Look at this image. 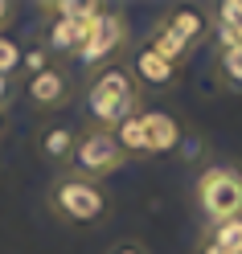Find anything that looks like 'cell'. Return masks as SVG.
Returning <instances> with one entry per match:
<instances>
[{
	"label": "cell",
	"instance_id": "cell-1",
	"mask_svg": "<svg viewBox=\"0 0 242 254\" xmlns=\"http://www.w3.org/2000/svg\"><path fill=\"white\" fill-rule=\"evenodd\" d=\"M50 205L62 221L70 226H99L111 209V197L99 181H86L78 172H62V177L50 185Z\"/></svg>",
	"mask_w": 242,
	"mask_h": 254
},
{
	"label": "cell",
	"instance_id": "cell-2",
	"mask_svg": "<svg viewBox=\"0 0 242 254\" xmlns=\"http://www.w3.org/2000/svg\"><path fill=\"white\" fill-rule=\"evenodd\" d=\"M136 103H140L136 78H132V70H119V66L103 70L86 90V111H90L94 127H103V131H115L127 115H136Z\"/></svg>",
	"mask_w": 242,
	"mask_h": 254
},
{
	"label": "cell",
	"instance_id": "cell-3",
	"mask_svg": "<svg viewBox=\"0 0 242 254\" xmlns=\"http://www.w3.org/2000/svg\"><path fill=\"white\" fill-rule=\"evenodd\" d=\"M197 205L209 226L242 217V172L230 164H214L197 177Z\"/></svg>",
	"mask_w": 242,
	"mask_h": 254
},
{
	"label": "cell",
	"instance_id": "cell-4",
	"mask_svg": "<svg viewBox=\"0 0 242 254\" xmlns=\"http://www.w3.org/2000/svg\"><path fill=\"white\" fill-rule=\"evenodd\" d=\"M123 160H127V152L119 148L115 131H103V127L82 131V135H78V144H74V156H70V164L78 168V177H86V181L111 177Z\"/></svg>",
	"mask_w": 242,
	"mask_h": 254
},
{
	"label": "cell",
	"instance_id": "cell-5",
	"mask_svg": "<svg viewBox=\"0 0 242 254\" xmlns=\"http://www.w3.org/2000/svg\"><path fill=\"white\" fill-rule=\"evenodd\" d=\"M123 33H127L123 17H119V12H111V8H103L99 17H94V25H90V37H86V45L78 50V62L94 66V62L111 58V54H115L119 45H123Z\"/></svg>",
	"mask_w": 242,
	"mask_h": 254
},
{
	"label": "cell",
	"instance_id": "cell-6",
	"mask_svg": "<svg viewBox=\"0 0 242 254\" xmlns=\"http://www.w3.org/2000/svg\"><path fill=\"white\" fill-rule=\"evenodd\" d=\"M90 25H94V17H50V29H45V50L50 54H74L78 58V50L86 45V37H90Z\"/></svg>",
	"mask_w": 242,
	"mask_h": 254
},
{
	"label": "cell",
	"instance_id": "cell-7",
	"mask_svg": "<svg viewBox=\"0 0 242 254\" xmlns=\"http://www.w3.org/2000/svg\"><path fill=\"white\" fill-rule=\"evenodd\" d=\"M25 94H29V103H33V107L58 111V107H66V99H70V78L62 74L58 66H50V70H41V74H33L25 82Z\"/></svg>",
	"mask_w": 242,
	"mask_h": 254
},
{
	"label": "cell",
	"instance_id": "cell-8",
	"mask_svg": "<svg viewBox=\"0 0 242 254\" xmlns=\"http://www.w3.org/2000/svg\"><path fill=\"white\" fill-rule=\"evenodd\" d=\"M144 119V139H148V156H160V152H176L181 148V123H176L168 111H140Z\"/></svg>",
	"mask_w": 242,
	"mask_h": 254
},
{
	"label": "cell",
	"instance_id": "cell-9",
	"mask_svg": "<svg viewBox=\"0 0 242 254\" xmlns=\"http://www.w3.org/2000/svg\"><path fill=\"white\" fill-rule=\"evenodd\" d=\"M74 144H78V131L70 123H45L41 131H37V148H41V156L50 164H70V156H74Z\"/></svg>",
	"mask_w": 242,
	"mask_h": 254
},
{
	"label": "cell",
	"instance_id": "cell-10",
	"mask_svg": "<svg viewBox=\"0 0 242 254\" xmlns=\"http://www.w3.org/2000/svg\"><path fill=\"white\" fill-rule=\"evenodd\" d=\"M132 78L144 86H172L176 82V66H168L160 54H152L148 45H140L136 58H132Z\"/></svg>",
	"mask_w": 242,
	"mask_h": 254
},
{
	"label": "cell",
	"instance_id": "cell-11",
	"mask_svg": "<svg viewBox=\"0 0 242 254\" xmlns=\"http://www.w3.org/2000/svg\"><path fill=\"white\" fill-rule=\"evenodd\" d=\"M160 25H164L172 37H181L185 45H193V41H197V37L205 33V17H201L197 8H172V12H168V17L160 21Z\"/></svg>",
	"mask_w": 242,
	"mask_h": 254
},
{
	"label": "cell",
	"instance_id": "cell-12",
	"mask_svg": "<svg viewBox=\"0 0 242 254\" xmlns=\"http://www.w3.org/2000/svg\"><path fill=\"white\" fill-rule=\"evenodd\" d=\"M148 50H152V54H160V58L168 62V66H181V62L189 58L193 45H185L181 37H172L164 25H156V29H152V37H148Z\"/></svg>",
	"mask_w": 242,
	"mask_h": 254
},
{
	"label": "cell",
	"instance_id": "cell-13",
	"mask_svg": "<svg viewBox=\"0 0 242 254\" xmlns=\"http://www.w3.org/2000/svg\"><path fill=\"white\" fill-rule=\"evenodd\" d=\"M115 139H119V148L127 156H148V139H144V119H140V111L136 115H127L119 127H115Z\"/></svg>",
	"mask_w": 242,
	"mask_h": 254
},
{
	"label": "cell",
	"instance_id": "cell-14",
	"mask_svg": "<svg viewBox=\"0 0 242 254\" xmlns=\"http://www.w3.org/2000/svg\"><path fill=\"white\" fill-rule=\"evenodd\" d=\"M209 242L226 254H242V217H230L222 226H209Z\"/></svg>",
	"mask_w": 242,
	"mask_h": 254
},
{
	"label": "cell",
	"instance_id": "cell-15",
	"mask_svg": "<svg viewBox=\"0 0 242 254\" xmlns=\"http://www.w3.org/2000/svg\"><path fill=\"white\" fill-rule=\"evenodd\" d=\"M218 74L230 90H242V45H230L218 54Z\"/></svg>",
	"mask_w": 242,
	"mask_h": 254
},
{
	"label": "cell",
	"instance_id": "cell-16",
	"mask_svg": "<svg viewBox=\"0 0 242 254\" xmlns=\"http://www.w3.org/2000/svg\"><path fill=\"white\" fill-rule=\"evenodd\" d=\"M45 17H99V4H90V0H50V4H41Z\"/></svg>",
	"mask_w": 242,
	"mask_h": 254
},
{
	"label": "cell",
	"instance_id": "cell-17",
	"mask_svg": "<svg viewBox=\"0 0 242 254\" xmlns=\"http://www.w3.org/2000/svg\"><path fill=\"white\" fill-rule=\"evenodd\" d=\"M21 66L29 70V78L41 74V70H50V50H25L21 54Z\"/></svg>",
	"mask_w": 242,
	"mask_h": 254
},
{
	"label": "cell",
	"instance_id": "cell-18",
	"mask_svg": "<svg viewBox=\"0 0 242 254\" xmlns=\"http://www.w3.org/2000/svg\"><path fill=\"white\" fill-rule=\"evenodd\" d=\"M111 254H148V246L136 242V238H127V242H115V246H111Z\"/></svg>",
	"mask_w": 242,
	"mask_h": 254
},
{
	"label": "cell",
	"instance_id": "cell-19",
	"mask_svg": "<svg viewBox=\"0 0 242 254\" xmlns=\"http://www.w3.org/2000/svg\"><path fill=\"white\" fill-rule=\"evenodd\" d=\"M8 99H12V82H8V78H4V74H0V107H4Z\"/></svg>",
	"mask_w": 242,
	"mask_h": 254
},
{
	"label": "cell",
	"instance_id": "cell-20",
	"mask_svg": "<svg viewBox=\"0 0 242 254\" xmlns=\"http://www.w3.org/2000/svg\"><path fill=\"white\" fill-rule=\"evenodd\" d=\"M12 21V4H8V0H0V29H4Z\"/></svg>",
	"mask_w": 242,
	"mask_h": 254
},
{
	"label": "cell",
	"instance_id": "cell-21",
	"mask_svg": "<svg viewBox=\"0 0 242 254\" xmlns=\"http://www.w3.org/2000/svg\"><path fill=\"white\" fill-rule=\"evenodd\" d=\"M201 254H226V250H218L214 242H205V246H201Z\"/></svg>",
	"mask_w": 242,
	"mask_h": 254
}]
</instances>
